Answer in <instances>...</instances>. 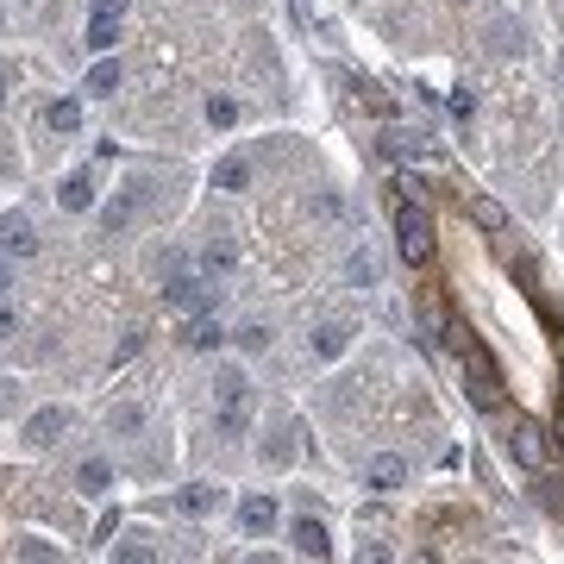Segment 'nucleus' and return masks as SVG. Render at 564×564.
I'll use <instances>...</instances> for the list:
<instances>
[{"label":"nucleus","mask_w":564,"mask_h":564,"mask_svg":"<svg viewBox=\"0 0 564 564\" xmlns=\"http://www.w3.org/2000/svg\"><path fill=\"white\" fill-rule=\"evenodd\" d=\"M13 289V264H7V251H0V295Z\"/></svg>","instance_id":"nucleus-34"},{"label":"nucleus","mask_w":564,"mask_h":564,"mask_svg":"<svg viewBox=\"0 0 564 564\" xmlns=\"http://www.w3.org/2000/svg\"><path fill=\"white\" fill-rule=\"evenodd\" d=\"M113 38H120V13H94L88 19V51H113Z\"/></svg>","instance_id":"nucleus-20"},{"label":"nucleus","mask_w":564,"mask_h":564,"mask_svg":"<svg viewBox=\"0 0 564 564\" xmlns=\"http://www.w3.org/2000/svg\"><path fill=\"white\" fill-rule=\"evenodd\" d=\"M201 270H207V276H226V270H232V245H207V251H201Z\"/></svg>","instance_id":"nucleus-26"},{"label":"nucleus","mask_w":564,"mask_h":564,"mask_svg":"<svg viewBox=\"0 0 564 564\" xmlns=\"http://www.w3.org/2000/svg\"><path fill=\"white\" fill-rule=\"evenodd\" d=\"M132 220H138V195L126 188V195H113L107 207H101V226H107V239L113 232H132Z\"/></svg>","instance_id":"nucleus-13"},{"label":"nucleus","mask_w":564,"mask_h":564,"mask_svg":"<svg viewBox=\"0 0 564 564\" xmlns=\"http://www.w3.org/2000/svg\"><path fill=\"white\" fill-rule=\"evenodd\" d=\"M220 408H214V433L220 439H245L251 427V383H245V370H220Z\"/></svg>","instance_id":"nucleus-3"},{"label":"nucleus","mask_w":564,"mask_h":564,"mask_svg":"<svg viewBox=\"0 0 564 564\" xmlns=\"http://www.w3.org/2000/svg\"><path fill=\"white\" fill-rule=\"evenodd\" d=\"M0 251H7V257H32V251H38L32 214H0Z\"/></svg>","instance_id":"nucleus-5"},{"label":"nucleus","mask_w":564,"mask_h":564,"mask_svg":"<svg viewBox=\"0 0 564 564\" xmlns=\"http://www.w3.org/2000/svg\"><path fill=\"white\" fill-rule=\"evenodd\" d=\"M389 151H395V157H420V151H427V138H420V132H402V126H395V132H389Z\"/></svg>","instance_id":"nucleus-25"},{"label":"nucleus","mask_w":564,"mask_h":564,"mask_svg":"<svg viewBox=\"0 0 564 564\" xmlns=\"http://www.w3.org/2000/svg\"><path fill=\"white\" fill-rule=\"evenodd\" d=\"M351 88H358V101H364V107H376V113H389V94H383V88H376V82H364V76H358V82H351Z\"/></svg>","instance_id":"nucleus-28"},{"label":"nucleus","mask_w":564,"mask_h":564,"mask_svg":"<svg viewBox=\"0 0 564 564\" xmlns=\"http://www.w3.org/2000/svg\"><path fill=\"white\" fill-rule=\"evenodd\" d=\"M113 533H120V514H101V527H94V539H101V546H113Z\"/></svg>","instance_id":"nucleus-33"},{"label":"nucleus","mask_w":564,"mask_h":564,"mask_svg":"<svg viewBox=\"0 0 564 564\" xmlns=\"http://www.w3.org/2000/svg\"><path fill=\"white\" fill-rule=\"evenodd\" d=\"M345 345H351V326H339V320H326V326H314V339H308V351L320 364H333V358H345Z\"/></svg>","instance_id":"nucleus-10"},{"label":"nucleus","mask_w":564,"mask_h":564,"mask_svg":"<svg viewBox=\"0 0 564 564\" xmlns=\"http://www.w3.org/2000/svg\"><path fill=\"white\" fill-rule=\"evenodd\" d=\"M452 113H458V120H470V113H477V94H470V88H452Z\"/></svg>","instance_id":"nucleus-30"},{"label":"nucleus","mask_w":564,"mask_h":564,"mask_svg":"<svg viewBox=\"0 0 564 564\" xmlns=\"http://www.w3.org/2000/svg\"><path fill=\"white\" fill-rule=\"evenodd\" d=\"M508 445H514V458H521L527 470H539V464H546V433H539L533 420H514V433H508Z\"/></svg>","instance_id":"nucleus-9"},{"label":"nucleus","mask_w":564,"mask_h":564,"mask_svg":"<svg viewBox=\"0 0 564 564\" xmlns=\"http://www.w3.org/2000/svg\"><path fill=\"white\" fill-rule=\"evenodd\" d=\"M0 107H7V63H0Z\"/></svg>","instance_id":"nucleus-37"},{"label":"nucleus","mask_w":564,"mask_h":564,"mask_svg":"<svg viewBox=\"0 0 564 564\" xmlns=\"http://www.w3.org/2000/svg\"><path fill=\"white\" fill-rule=\"evenodd\" d=\"M558 383H564V364H558Z\"/></svg>","instance_id":"nucleus-38"},{"label":"nucleus","mask_w":564,"mask_h":564,"mask_svg":"<svg viewBox=\"0 0 564 564\" xmlns=\"http://www.w3.org/2000/svg\"><path fill=\"white\" fill-rule=\"evenodd\" d=\"M63 427H69V414H63V408H38V414L26 420V445H51Z\"/></svg>","instance_id":"nucleus-14"},{"label":"nucleus","mask_w":564,"mask_h":564,"mask_svg":"<svg viewBox=\"0 0 564 564\" xmlns=\"http://www.w3.org/2000/svg\"><path fill=\"white\" fill-rule=\"evenodd\" d=\"M207 126H239V101H232V94H207Z\"/></svg>","instance_id":"nucleus-24"},{"label":"nucleus","mask_w":564,"mask_h":564,"mask_svg":"<svg viewBox=\"0 0 564 564\" xmlns=\"http://www.w3.org/2000/svg\"><path fill=\"white\" fill-rule=\"evenodd\" d=\"M182 345H188V351H220V326L207 320V308H201L195 320L182 326Z\"/></svg>","instance_id":"nucleus-17"},{"label":"nucleus","mask_w":564,"mask_h":564,"mask_svg":"<svg viewBox=\"0 0 564 564\" xmlns=\"http://www.w3.org/2000/svg\"><path fill=\"white\" fill-rule=\"evenodd\" d=\"M94 13H126V0H94Z\"/></svg>","instance_id":"nucleus-36"},{"label":"nucleus","mask_w":564,"mask_h":564,"mask_svg":"<svg viewBox=\"0 0 564 564\" xmlns=\"http://www.w3.org/2000/svg\"><path fill=\"white\" fill-rule=\"evenodd\" d=\"M176 508L182 514H214L220 508V483H188L182 496H176Z\"/></svg>","instance_id":"nucleus-18"},{"label":"nucleus","mask_w":564,"mask_h":564,"mask_svg":"<svg viewBox=\"0 0 564 564\" xmlns=\"http://www.w3.org/2000/svg\"><path fill=\"white\" fill-rule=\"evenodd\" d=\"M464 214H470V226H483V232H508L502 201H489V195H470V201H464Z\"/></svg>","instance_id":"nucleus-15"},{"label":"nucleus","mask_w":564,"mask_h":564,"mask_svg":"<svg viewBox=\"0 0 564 564\" xmlns=\"http://www.w3.org/2000/svg\"><path fill=\"white\" fill-rule=\"evenodd\" d=\"M214 188H226V195L251 188V157H220V163H214Z\"/></svg>","instance_id":"nucleus-16"},{"label":"nucleus","mask_w":564,"mask_h":564,"mask_svg":"<svg viewBox=\"0 0 564 564\" xmlns=\"http://www.w3.org/2000/svg\"><path fill=\"white\" fill-rule=\"evenodd\" d=\"M239 345H245V351H264V345H270V326H245Z\"/></svg>","instance_id":"nucleus-32"},{"label":"nucleus","mask_w":564,"mask_h":564,"mask_svg":"<svg viewBox=\"0 0 564 564\" xmlns=\"http://www.w3.org/2000/svg\"><path fill=\"white\" fill-rule=\"evenodd\" d=\"M552 445L564 452V402H558V420H552Z\"/></svg>","instance_id":"nucleus-35"},{"label":"nucleus","mask_w":564,"mask_h":564,"mask_svg":"<svg viewBox=\"0 0 564 564\" xmlns=\"http://www.w3.org/2000/svg\"><path fill=\"white\" fill-rule=\"evenodd\" d=\"M458 364H464V389H470V402H477L483 414H496L502 408V370H496V358L477 345V339H464V351H458Z\"/></svg>","instance_id":"nucleus-1"},{"label":"nucleus","mask_w":564,"mask_h":564,"mask_svg":"<svg viewBox=\"0 0 564 564\" xmlns=\"http://www.w3.org/2000/svg\"><path fill=\"white\" fill-rule=\"evenodd\" d=\"M239 527L257 539V533H276V496L270 489H251V496L239 502Z\"/></svg>","instance_id":"nucleus-6"},{"label":"nucleus","mask_w":564,"mask_h":564,"mask_svg":"<svg viewBox=\"0 0 564 564\" xmlns=\"http://www.w3.org/2000/svg\"><path fill=\"white\" fill-rule=\"evenodd\" d=\"M345 276L358 282V289H376V282H383V264H376L370 251H351V257H345Z\"/></svg>","instance_id":"nucleus-21"},{"label":"nucleus","mask_w":564,"mask_h":564,"mask_svg":"<svg viewBox=\"0 0 564 564\" xmlns=\"http://www.w3.org/2000/svg\"><path fill=\"white\" fill-rule=\"evenodd\" d=\"M76 489L82 496H113V464L107 458H82L76 464Z\"/></svg>","instance_id":"nucleus-11"},{"label":"nucleus","mask_w":564,"mask_h":564,"mask_svg":"<svg viewBox=\"0 0 564 564\" xmlns=\"http://www.w3.org/2000/svg\"><path fill=\"white\" fill-rule=\"evenodd\" d=\"M57 201H63V214H88V207H94V176H88V170H76V176H63V188H57Z\"/></svg>","instance_id":"nucleus-12"},{"label":"nucleus","mask_w":564,"mask_h":564,"mask_svg":"<svg viewBox=\"0 0 564 564\" xmlns=\"http://www.w3.org/2000/svg\"><path fill=\"white\" fill-rule=\"evenodd\" d=\"M314 214H320V220H339L345 201H339V195H314Z\"/></svg>","instance_id":"nucleus-31"},{"label":"nucleus","mask_w":564,"mask_h":564,"mask_svg":"<svg viewBox=\"0 0 564 564\" xmlns=\"http://www.w3.org/2000/svg\"><path fill=\"white\" fill-rule=\"evenodd\" d=\"M402 477H408V464L395 458V452H383V458H370V464H364V489H376V496L402 489Z\"/></svg>","instance_id":"nucleus-8"},{"label":"nucleus","mask_w":564,"mask_h":564,"mask_svg":"<svg viewBox=\"0 0 564 564\" xmlns=\"http://www.w3.org/2000/svg\"><path fill=\"white\" fill-rule=\"evenodd\" d=\"M395 251L402 264H433V214L420 201H395Z\"/></svg>","instance_id":"nucleus-2"},{"label":"nucleus","mask_w":564,"mask_h":564,"mask_svg":"<svg viewBox=\"0 0 564 564\" xmlns=\"http://www.w3.org/2000/svg\"><path fill=\"white\" fill-rule=\"evenodd\" d=\"M163 301H170V308L176 314H201V308H214V295H207V282L201 276H170V282H163Z\"/></svg>","instance_id":"nucleus-4"},{"label":"nucleus","mask_w":564,"mask_h":564,"mask_svg":"<svg viewBox=\"0 0 564 564\" xmlns=\"http://www.w3.org/2000/svg\"><path fill=\"white\" fill-rule=\"evenodd\" d=\"M19 339V308H7V295H0V345Z\"/></svg>","instance_id":"nucleus-29"},{"label":"nucleus","mask_w":564,"mask_h":564,"mask_svg":"<svg viewBox=\"0 0 564 564\" xmlns=\"http://www.w3.org/2000/svg\"><path fill=\"white\" fill-rule=\"evenodd\" d=\"M107 552H113V558H138V564H145V558H157V546H145V539H113Z\"/></svg>","instance_id":"nucleus-27"},{"label":"nucleus","mask_w":564,"mask_h":564,"mask_svg":"<svg viewBox=\"0 0 564 564\" xmlns=\"http://www.w3.org/2000/svg\"><path fill=\"white\" fill-rule=\"evenodd\" d=\"M120 88V57H101L88 69V82H82V94H113Z\"/></svg>","instance_id":"nucleus-22"},{"label":"nucleus","mask_w":564,"mask_h":564,"mask_svg":"<svg viewBox=\"0 0 564 564\" xmlns=\"http://www.w3.org/2000/svg\"><path fill=\"white\" fill-rule=\"evenodd\" d=\"M107 433H120V439H126V433H145V408H138V402H120V408L107 414Z\"/></svg>","instance_id":"nucleus-23"},{"label":"nucleus","mask_w":564,"mask_h":564,"mask_svg":"<svg viewBox=\"0 0 564 564\" xmlns=\"http://www.w3.org/2000/svg\"><path fill=\"white\" fill-rule=\"evenodd\" d=\"M289 546L301 558H333V539H326V527L314 521V514H301V521H289Z\"/></svg>","instance_id":"nucleus-7"},{"label":"nucleus","mask_w":564,"mask_h":564,"mask_svg":"<svg viewBox=\"0 0 564 564\" xmlns=\"http://www.w3.org/2000/svg\"><path fill=\"white\" fill-rule=\"evenodd\" d=\"M44 126L63 132V138H76L82 132V101H51V107H44Z\"/></svg>","instance_id":"nucleus-19"}]
</instances>
